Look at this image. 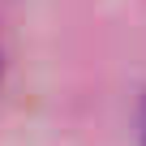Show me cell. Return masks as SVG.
<instances>
[{
    "instance_id": "cell-1",
    "label": "cell",
    "mask_w": 146,
    "mask_h": 146,
    "mask_svg": "<svg viewBox=\"0 0 146 146\" xmlns=\"http://www.w3.org/2000/svg\"><path fill=\"white\" fill-rule=\"evenodd\" d=\"M137 133H142V146H146V99H142V112H137Z\"/></svg>"
}]
</instances>
